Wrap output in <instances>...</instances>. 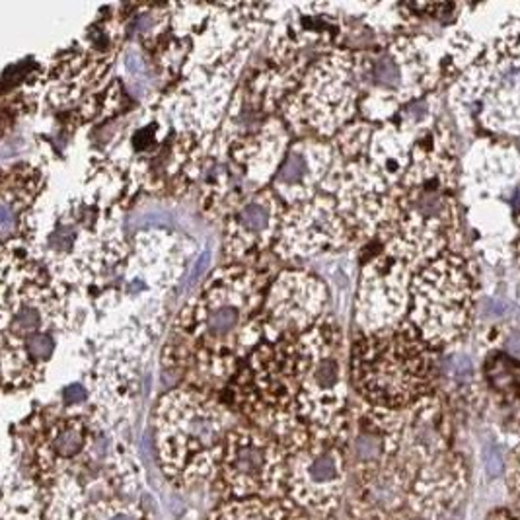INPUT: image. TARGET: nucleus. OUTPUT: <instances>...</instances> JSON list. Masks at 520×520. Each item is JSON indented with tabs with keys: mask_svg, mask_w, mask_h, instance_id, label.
<instances>
[{
	"mask_svg": "<svg viewBox=\"0 0 520 520\" xmlns=\"http://www.w3.org/2000/svg\"><path fill=\"white\" fill-rule=\"evenodd\" d=\"M236 59L217 66H197L173 96L172 117L182 123L183 133L209 137L217 129L230 101L238 76Z\"/></svg>",
	"mask_w": 520,
	"mask_h": 520,
	"instance_id": "4468645a",
	"label": "nucleus"
},
{
	"mask_svg": "<svg viewBox=\"0 0 520 520\" xmlns=\"http://www.w3.org/2000/svg\"><path fill=\"white\" fill-rule=\"evenodd\" d=\"M505 347L509 349V353H511L514 359H519L520 361V331H514V333H511L509 338L505 339Z\"/></svg>",
	"mask_w": 520,
	"mask_h": 520,
	"instance_id": "393cba45",
	"label": "nucleus"
},
{
	"mask_svg": "<svg viewBox=\"0 0 520 520\" xmlns=\"http://www.w3.org/2000/svg\"><path fill=\"white\" fill-rule=\"evenodd\" d=\"M43 493H45L43 520H86L88 507L94 499L113 495L108 487L88 484L78 477H64Z\"/></svg>",
	"mask_w": 520,
	"mask_h": 520,
	"instance_id": "aec40b11",
	"label": "nucleus"
},
{
	"mask_svg": "<svg viewBox=\"0 0 520 520\" xmlns=\"http://www.w3.org/2000/svg\"><path fill=\"white\" fill-rule=\"evenodd\" d=\"M263 277L246 265L220 267L173 319L164 366L205 388L224 384L263 341Z\"/></svg>",
	"mask_w": 520,
	"mask_h": 520,
	"instance_id": "f257e3e1",
	"label": "nucleus"
},
{
	"mask_svg": "<svg viewBox=\"0 0 520 520\" xmlns=\"http://www.w3.org/2000/svg\"><path fill=\"white\" fill-rule=\"evenodd\" d=\"M294 520H338V519H335V517H316V514H310V512L302 511L301 509Z\"/></svg>",
	"mask_w": 520,
	"mask_h": 520,
	"instance_id": "a878e982",
	"label": "nucleus"
},
{
	"mask_svg": "<svg viewBox=\"0 0 520 520\" xmlns=\"http://www.w3.org/2000/svg\"><path fill=\"white\" fill-rule=\"evenodd\" d=\"M509 485L514 503L520 509V445L512 450L511 464H509Z\"/></svg>",
	"mask_w": 520,
	"mask_h": 520,
	"instance_id": "5701e85b",
	"label": "nucleus"
},
{
	"mask_svg": "<svg viewBox=\"0 0 520 520\" xmlns=\"http://www.w3.org/2000/svg\"><path fill=\"white\" fill-rule=\"evenodd\" d=\"M349 435L345 431H304L284 442V495L302 511L335 517L343 501L349 472Z\"/></svg>",
	"mask_w": 520,
	"mask_h": 520,
	"instance_id": "39448f33",
	"label": "nucleus"
},
{
	"mask_svg": "<svg viewBox=\"0 0 520 520\" xmlns=\"http://www.w3.org/2000/svg\"><path fill=\"white\" fill-rule=\"evenodd\" d=\"M178 520H201V517H199V512L195 511V509H187Z\"/></svg>",
	"mask_w": 520,
	"mask_h": 520,
	"instance_id": "cd10ccee",
	"label": "nucleus"
},
{
	"mask_svg": "<svg viewBox=\"0 0 520 520\" xmlns=\"http://www.w3.org/2000/svg\"><path fill=\"white\" fill-rule=\"evenodd\" d=\"M489 520H520V517H517V514H512V512L509 511H499L495 512V514H491Z\"/></svg>",
	"mask_w": 520,
	"mask_h": 520,
	"instance_id": "bb28decb",
	"label": "nucleus"
},
{
	"mask_svg": "<svg viewBox=\"0 0 520 520\" xmlns=\"http://www.w3.org/2000/svg\"><path fill=\"white\" fill-rule=\"evenodd\" d=\"M333 156V146L322 138H302L292 145L273 178L277 197L289 207L312 199L328 178Z\"/></svg>",
	"mask_w": 520,
	"mask_h": 520,
	"instance_id": "dca6fc26",
	"label": "nucleus"
},
{
	"mask_svg": "<svg viewBox=\"0 0 520 520\" xmlns=\"http://www.w3.org/2000/svg\"><path fill=\"white\" fill-rule=\"evenodd\" d=\"M222 146L226 148L230 160L244 172L246 182L259 192L265 183L273 180L277 170L283 164L284 156L289 152V131L281 119L269 117L254 135Z\"/></svg>",
	"mask_w": 520,
	"mask_h": 520,
	"instance_id": "f3484780",
	"label": "nucleus"
},
{
	"mask_svg": "<svg viewBox=\"0 0 520 520\" xmlns=\"http://www.w3.org/2000/svg\"><path fill=\"white\" fill-rule=\"evenodd\" d=\"M456 162L440 131L415 140L410 170L390 193L378 229L384 250L410 265H427L447 252L456 226Z\"/></svg>",
	"mask_w": 520,
	"mask_h": 520,
	"instance_id": "f03ea898",
	"label": "nucleus"
},
{
	"mask_svg": "<svg viewBox=\"0 0 520 520\" xmlns=\"http://www.w3.org/2000/svg\"><path fill=\"white\" fill-rule=\"evenodd\" d=\"M232 429V413L207 388L182 384L168 390L154 407L160 472L178 489L215 485Z\"/></svg>",
	"mask_w": 520,
	"mask_h": 520,
	"instance_id": "7ed1b4c3",
	"label": "nucleus"
},
{
	"mask_svg": "<svg viewBox=\"0 0 520 520\" xmlns=\"http://www.w3.org/2000/svg\"><path fill=\"white\" fill-rule=\"evenodd\" d=\"M86 520H150L145 509L137 503L127 501L119 495L94 499L88 507Z\"/></svg>",
	"mask_w": 520,
	"mask_h": 520,
	"instance_id": "4be33fe9",
	"label": "nucleus"
},
{
	"mask_svg": "<svg viewBox=\"0 0 520 520\" xmlns=\"http://www.w3.org/2000/svg\"><path fill=\"white\" fill-rule=\"evenodd\" d=\"M298 507L283 499H229L219 503L207 520H294Z\"/></svg>",
	"mask_w": 520,
	"mask_h": 520,
	"instance_id": "412c9836",
	"label": "nucleus"
},
{
	"mask_svg": "<svg viewBox=\"0 0 520 520\" xmlns=\"http://www.w3.org/2000/svg\"><path fill=\"white\" fill-rule=\"evenodd\" d=\"M287 450L254 425H234L220 460L217 489L229 499H283Z\"/></svg>",
	"mask_w": 520,
	"mask_h": 520,
	"instance_id": "9d476101",
	"label": "nucleus"
},
{
	"mask_svg": "<svg viewBox=\"0 0 520 520\" xmlns=\"http://www.w3.org/2000/svg\"><path fill=\"white\" fill-rule=\"evenodd\" d=\"M45 493L31 479L22 464L18 442L14 454L6 450L2 475V520H43Z\"/></svg>",
	"mask_w": 520,
	"mask_h": 520,
	"instance_id": "a211bd4d",
	"label": "nucleus"
},
{
	"mask_svg": "<svg viewBox=\"0 0 520 520\" xmlns=\"http://www.w3.org/2000/svg\"><path fill=\"white\" fill-rule=\"evenodd\" d=\"M402 520H425V519H402Z\"/></svg>",
	"mask_w": 520,
	"mask_h": 520,
	"instance_id": "c85d7f7f",
	"label": "nucleus"
},
{
	"mask_svg": "<svg viewBox=\"0 0 520 520\" xmlns=\"http://www.w3.org/2000/svg\"><path fill=\"white\" fill-rule=\"evenodd\" d=\"M351 238L338 203L326 195H314L284 210L275 252L283 259L316 257L345 247Z\"/></svg>",
	"mask_w": 520,
	"mask_h": 520,
	"instance_id": "ddd939ff",
	"label": "nucleus"
},
{
	"mask_svg": "<svg viewBox=\"0 0 520 520\" xmlns=\"http://www.w3.org/2000/svg\"><path fill=\"white\" fill-rule=\"evenodd\" d=\"M411 267L384 250L361 271L356 287V326L373 333L403 322L411 298Z\"/></svg>",
	"mask_w": 520,
	"mask_h": 520,
	"instance_id": "f8f14e48",
	"label": "nucleus"
},
{
	"mask_svg": "<svg viewBox=\"0 0 520 520\" xmlns=\"http://www.w3.org/2000/svg\"><path fill=\"white\" fill-rule=\"evenodd\" d=\"M485 470H487V474L491 475V477H497V475H501L503 472V460L499 456V452H491L487 460H485Z\"/></svg>",
	"mask_w": 520,
	"mask_h": 520,
	"instance_id": "b1692460",
	"label": "nucleus"
},
{
	"mask_svg": "<svg viewBox=\"0 0 520 520\" xmlns=\"http://www.w3.org/2000/svg\"><path fill=\"white\" fill-rule=\"evenodd\" d=\"M454 92L460 100L482 106L485 127L520 135V22L462 74Z\"/></svg>",
	"mask_w": 520,
	"mask_h": 520,
	"instance_id": "1a4fd4ad",
	"label": "nucleus"
},
{
	"mask_svg": "<svg viewBox=\"0 0 520 520\" xmlns=\"http://www.w3.org/2000/svg\"><path fill=\"white\" fill-rule=\"evenodd\" d=\"M329 291L310 271L287 269L275 279L265 296L263 341L301 335L326 318Z\"/></svg>",
	"mask_w": 520,
	"mask_h": 520,
	"instance_id": "9b49d317",
	"label": "nucleus"
},
{
	"mask_svg": "<svg viewBox=\"0 0 520 520\" xmlns=\"http://www.w3.org/2000/svg\"><path fill=\"white\" fill-rule=\"evenodd\" d=\"M284 209L271 189L246 195L230 209L224 229V252L230 259H244L259 254L277 242Z\"/></svg>",
	"mask_w": 520,
	"mask_h": 520,
	"instance_id": "2eb2a0df",
	"label": "nucleus"
},
{
	"mask_svg": "<svg viewBox=\"0 0 520 520\" xmlns=\"http://www.w3.org/2000/svg\"><path fill=\"white\" fill-rule=\"evenodd\" d=\"M359 100L353 55L331 53L302 73L301 82L283 100V115L298 131L331 137L345 129Z\"/></svg>",
	"mask_w": 520,
	"mask_h": 520,
	"instance_id": "0eeeda50",
	"label": "nucleus"
},
{
	"mask_svg": "<svg viewBox=\"0 0 520 520\" xmlns=\"http://www.w3.org/2000/svg\"><path fill=\"white\" fill-rule=\"evenodd\" d=\"M351 382L361 402L405 410L431 396L435 361L410 319L392 328L361 333L351 349Z\"/></svg>",
	"mask_w": 520,
	"mask_h": 520,
	"instance_id": "20e7f679",
	"label": "nucleus"
},
{
	"mask_svg": "<svg viewBox=\"0 0 520 520\" xmlns=\"http://www.w3.org/2000/svg\"><path fill=\"white\" fill-rule=\"evenodd\" d=\"M45 175L36 166L22 162L2 173V234L10 238L12 219L28 217L29 205H34L43 192Z\"/></svg>",
	"mask_w": 520,
	"mask_h": 520,
	"instance_id": "6ab92c4d",
	"label": "nucleus"
},
{
	"mask_svg": "<svg viewBox=\"0 0 520 520\" xmlns=\"http://www.w3.org/2000/svg\"><path fill=\"white\" fill-rule=\"evenodd\" d=\"M353 64L361 94L359 108L373 121H382L402 103L415 101L433 84L427 57L407 37L353 55Z\"/></svg>",
	"mask_w": 520,
	"mask_h": 520,
	"instance_id": "6e6552de",
	"label": "nucleus"
},
{
	"mask_svg": "<svg viewBox=\"0 0 520 520\" xmlns=\"http://www.w3.org/2000/svg\"><path fill=\"white\" fill-rule=\"evenodd\" d=\"M410 322L433 347L454 343L474 310V277L464 259L445 252L421 267L411 281Z\"/></svg>",
	"mask_w": 520,
	"mask_h": 520,
	"instance_id": "423d86ee",
	"label": "nucleus"
}]
</instances>
